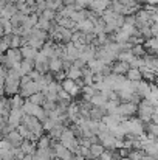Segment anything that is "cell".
Masks as SVG:
<instances>
[{
  "label": "cell",
  "instance_id": "1",
  "mask_svg": "<svg viewBox=\"0 0 158 160\" xmlns=\"http://www.w3.org/2000/svg\"><path fill=\"white\" fill-rule=\"evenodd\" d=\"M157 110V107H152L149 104L147 100H141L140 104H138V109H136V118L141 121V123H149L151 121V115Z\"/></svg>",
  "mask_w": 158,
  "mask_h": 160
},
{
  "label": "cell",
  "instance_id": "2",
  "mask_svg": "<svg viewBox=\"0 0 158 160\" xmlns=\"http://www.w3.org/2000/svg\"><path fill=\"white\" fill-rule=\"evenodd\" d=\"M37 92H41V87H39V84L34 82V81H30L26 86H22V87L19 89V95H20V98H23V100H28L31 95H34V93H37Z\"/></svg>",
  "mask_w": 158,
  "mask_h": 160
},
{
  "label": "cell",
  "instance_id": "3",
  "mask_svg": "<svg viewBox=\"0 0 158 160\" xmlns=\"http://www.w3.org/2000/svg\"><path fill=\"white\" fill-rule=\"evenodd\" d=\"M23 115H25V113H23L22 109H11V110H9V115H8V118H6V124L11 126L12 129H16V128L20 124Z\"/></svg>",
  "mask_w": 158,
  "mask_h": 160
},
{
  "label": "cell",
  "instance_id": "4",
  "mask_svg": "<svg viewBox=\"0 0 158 160\" xmlns=\"http://www.w3.org/2000/svg\"><path fill=\"white\" fill-rule=\"evenodd\" d=\"M136 109H138V106L133 103H119L116 107V115L133 117V115H136Z\"/></svg>",
  "mask_w": 158,
  "mask_h": 160
},
{
  "label": "cell",
  "instance_id": "5",
  "mask_svg": "<svg viewBox=\"0 0 158 160\" xmlns=\"http://www.w3.org/2000/svg\"><path fill=\"white\" fill-rule=\"evenodd\" d=\"M136 95L141 98V100H147L151 97V84L146 82V81H140L138 82V89H136Z\"/></svg>",
  "mask_w": 158,
  "mask_h": 160
},
{
  "label": "cell",
  "instance_id": "6",
  "mask_svg": "<svg viewBox=\"0 0 158 160\" xmlns=\"http://www.w3.org/2000/svg\"><path fill=\"white\" fill-rule=\"evenodd\" d=\"M5 138L11 143V146L12 148H19L20 145H22V142H23V138H22V135L14 129V131H11V132H8L6 135H5Z\"/></svg>",
  "mask_w": 158,
  "mask_h": 160
},
{
  "label": "cell",
  "instance_id": "7",
  "mask_svg": "<svg viewBox=\"0 0 158 160\" xmlns=\"http://www.w3.org/2000/svg\"><path fill=\"white\" fill-rule=\"evenodd\" d=\"M110 70H112V73H115V75H126L127 70H129V64L115 61V62L110 65Z\"/></svg>",
  "mask_w": 158,
  "mask_h": 160
},
{
  "label": "cell",
  "instance_id": "8",
  "mask_svg": "<svg viewBox=\"0 0 158 160\" xmlns=\"http://www.w3.org/2000/svg\"><path fill=\"white\" fill-rule=\"evenodd\" d=\"M48 72L53 73V75L62 72V61H60L59 58H51V59H48Z\"/></svg>",
  "mask_w": 158,
  "mask_h": 160
},
{
  "label": "cell",
  "instance_id": "9",
  "mask_svg": "<svg viewBox=\"0 0 158 160\" xmlns=\"http://www.w3.org/2000/svg\"><path fill=\"white\" fill-rule=\"evenodd\" d=\"M19 50H20V54H22V59H26V61H34V58L37 54V50H34L28 45H23Z\"/></svg>",
  "mask_w": 158,
  "mask_h": 160
},
{
  "label": "cell",
  "instance_id": "10",
  "mask_svg": "<svg viewBox=\"0 0 158 160\" xmlns=\"http://www.w3.org/2000/svg\"><path fill=\"white\" fill-rule=\"evenodd\" d=\"M143 154H144V156H149V157L157 159V156H158V145H157V142H152V143L146 145V146L143 148Z\"/></svg>",
  "mask_w": 158,
  "mask_h": 160
},
{
  "label": "cell",
  "instance_id": "11",
  "mask_svg": "<svg viewBox=\"0 0 158 160\" xmlns=\"http://www.w3.org/2000/svg\"><path fill=\"white\" fill-rule=\"evenodd\" d=\"M89 70H92L93 72V75L95 73H101L103 72V68H104V64L99 61V59H92V61H89L87 62V65H85Z\"/></svg>",
  "mask_w": 158,
  "mask_h": 160
},
{
  "label": "cell",
  "instance_id": "12",
  "mask_svg": "<svg viewBox=\"0 0 158 160\" xmlns=\"http://www.w3.org/2000/svg\"><path fill=\"white\" fill-rule=\"evenodd\" d=\"M19 149H20L23 154H30V156H33L34 151H36V143H33V142H30V140H23L22 145L19 146Z\"/></svg>",
  "mask_w": 158,
  "mask_h": 160
},
{
  "label": "cell",
  "instance_id": "13",
  "mask_svg": "<svg viewBox=\"0 0 158 160\" xmlns=\"http://www.w3.org/2000/svg\"><path fill=\"white\" fill-rule=\"evenodd\" d=\"M39 52L44 54L47 59H51V58H54V42L48 41L47 44H44V45H42V48H41Z\"/></svg>",
  "mask_w": 158,
  "mask_h": 160
},
{
  "label": "cell",
  "instance_id": "14",
  "mask_svg": "<svg viewBox=\"0 0 158 160\" xmlns=\"http://www.w3.org/2000/svg\"><path fill=\"white\" fill-rule=\"evenodd\" d=\"M51 148V138L48 135H41L36 142V149H48Z\"/></svg>",
  "mask_w": 158,
  "mask_h": 160
},
{
  "label": "cell",
  "instance_id": "15",
  "mask_svg": "<svg viewBox=\"0 0 158 160\" xmlns=\"http://www.w3.org/2000/svg\"><path fill=\"white\" fill-rule=\"evenodd\" d=\"M65 78L71 79V81H78L82 78V70L79 68H74V67H70L67 72H65Z\"/></svg>",
  "mask_w": 158,
  "mask_h": 160
},
{
  "label": "cell",
  "instance_id": "16",
  "mask_svg": "<svg viewBox=\"0 0 158 160\" xmlns=\"http://www.w3.org/2000/svg\"><path fill=\"white\" fill-rule=\"evenodd\" d=\"M105 103H107V98H105V97H103L99 92L90 98V104H92L93 107H101V109H103Z\"/></svg>",
  "mask_w": 158,
  "mask_h": 160
},
{
  "label": "cell",
  "instance_id": "17",
  "mask_svg": "<svg viewBox=\"0 0 158 160\" xmlns=\"http://www.w3.org/2000/svg\"><path fill=\"white\" fill-rule=\"evenodd\" d=\"M34 68V62L33 61H26V59H22L20 61V75H28L31 70Z\"/></svg>",
  "mask_w": 158,
  "mask_h": 160
},
{
  "label": "cell",
  "instance_id": "18",
  "mask_svg": "<svg viewBox=\"0 0 158 160\" xmlns=\"http://www.w3.org/2000/svg\"><path fill=\"white\" fill-rule=\"evenodd\" d=\"M124 76H126V79H129V81H135V82H138V81L143 79V78H141V73H140L138 68H129L127 73H126Z\"/></svg>",
  "mask_w": 158,
  "mask_h": 160
},
{
  "label": "cell",
  "instance_id": "19",
  "mask_svg": "<svg viewBox=\"0 0 158 160\" xmlns=\"http://www.w3.org/2000/svg\"><path fill=\"white\" fill-rule=\"evenodd\" d=\"M89 151H90V154H92V157H93V159H98L105 149L103 148V145H101V143H93V145H90V146H89Z\"/></svg>",
  "mask_w": 158,
  "mask_h": 160
},
{
  "label": "cell",
  "instance_id": "20",
  "mask_svg": "<svg viewBox=\"0 0 158 160\" xmlns=\"http://www.w3.org/2000/svg\"><path fill=\"white\" fill-rule=\"evenodd\" d=\"M28 100H30V103H33V104H36V106H42L44 101H45V95L41 93V92H37V93L31 95Z\"/></svg>",
  "mask_w": 158,
  "mask_h": 160
},
{
  "label": "cell",
  "instance_id": "21",
  "mask_svg": "<svg viewBox=\"0 0 158 160\" xmlns=\"http://www.w3.org/2000/svg\"><path fill=\"white\" fill-rule=\"evenodd\" d=\"M118 154H116V151L115 149H112V151H108V149H105L104 152L98 157V160H118Z\"/></svg>",
  "mask_w": 158,
  "mask_h": 160
},
{
  "label": "cell",
  "instance_id": "22",
  "mask_svg": "<svg viewBox=\"0 0 158 160\" xmlns=\"http://www.w3.org/2000/svg\"><path fill=\"white\" fill-rule=\"evenodd\" d=\"M9 104L11 109H20L23 104V98H20V95H14V97H9Z\"/></svg>",
  "mask_w": 158,
  "mask_h": 160
},
{
  "label": "cell",
  "instance_id": "23",
  "mask_svg": "<svg viewBox=\"0 0 158 160\" xmlns=\"http://www.w3.org/2000/svg\"><path fill=\"white\" fill-rule=\"evenodd\" d=\"M130 52H132V54H133L135 58H143V56L146 54V50H144L143 45H133Z\"/></svg>",
  "mask_w": 158,
  "mask_h": 160
},
{
  "label": "cell",
  "instance_id": "24",
  "mask_svg": "<svg viewBox=\"0 0 158 160\" xmlns=\"http://www.w3.org/2000/svg\"><path fill=\"white\" fill-rule=\"evenodd\" d=\"M39 17H42V19H45V20H48V22H54L56 12L51 11V9H45V11H42V14H41Z\"/></svg>",
  "mask_w": 158,
  "mask_h": 160
},
{
  "label": "cell",
  "instance_id": "25",
  "mask_svg": "<svg viewBox=\"0 0 158 160\" xmlns=\"http://www.w3.org/2000/svg\"><path fill=\"white\" fill-rule=\"evenodd\" d=\"M81 92H82V95H87V97H90V98L98 93V92L93 89V86H82V87H81Z\"/></svg>",
  "mask_w": 158,
  "mask_h": 160
},
{
  "label": "cell",
  "instance_id": "26",
  "mask_svg": "<svg viewBox=\"0 0 158 160\" xmlns=\"http://www.w3.org/2000/svg\"><path fill=\"white\" fill-rule=\"evenodd\" d=\"M56 124H57V123H54L53 120H50V118H48L47 121H44V123H42V129H44V132H50V131H51Z\"/></svg>",
  "mask_w": 158,
  "mask_h": 160
},
{
  "label": "cell",
  "instance_id": "27",
  "mask_svg": "<svg viewBox=\"0 0 158 160\" xmlns=\"http://www.w3.org/2000/svg\"><path fill=\"white\" fill-rule=\"evenodd\" d=\"M9 149H12V146H11V143L3 137V138H0V151H9Z\"/></svg>",
  "mask_w": 158,
  "mask_h": 160
},
{
  "label": "cell",
  "instance_id": "28",
  "mask_svg": "<svg viewBox=\"0 0 158 160\" xmlns=\"http://www.w3.org/2000/svg\"><path fill=\"white\" fill-rule=\"evenodd\" d=\"M143 156H144L143 151H130L127 157H129L130 160H141L143 159Z\"/></svg>",
  "mask_w": 158,
  "mask_h": 160
},
{
  "label": "cell",
  "instance_id": "29",
  "mask_svg": "<svg viewBox=\"0 0 158 160\" xmlns=\"http://www.w3.org/2000/svg\"><path fill=\"white\" fill-rule=\"evenodd\" d=\"M28 76H30V79H31V81H34V82H39V81H41V78H42V75H41L39 72H36L34 68L28 73Z\"/></svg>",
  "mask_w": 158,
  "mask_h": 160
},
{
  "label": "cell",
  "instance_id": "30",
  "mask_svg": "<svg viewBox=\"0 0 158 160\" xmlns=\"http://www.w3.org/2000/svg\"><path fill=\"white\" fill-rule=\"evenodd\" d=\"M85 65H87V64H85L82 59H79V58H78V59H74V61L71 62V67H74V68H79V70H82Z\"/></svg>",
  "mask_w": 158,
  "mask_h": 160
},
{
  "label": "cell",
  "instance_id": "31",
  "mask_svg": "<svg viewBox=\"0 0 158 160\" xmlns=\"http://www.w3.org/2000/svg\"><path fill=\"white\" fill-rule=\"evenodd\" d=\"M115 23H116V27H118V28H121V27L124 25V16L118 14V16L115 17Z\"/></svg>",
  "mask_w": 158,
  "mask_h": 160
},
{
  "label": "cell",
  "instance_id": "32",
  "mask_svg": "<svg viewBox=\"0 0 158 160\" xmlns=\"http://www.w3.org/2000/svg\"><path fill=\"white\" fill-rule=\"evenodd\" d=\"M30 81H31V79H30V76H28V75H23V76H20L19 84H20V87H22V86H26Z\"/></svg>",
  "mask_w": 158,
  "mask_h": 160
},
{
  "label": "cell",
  "instance_id": "33",
  "mask_svg": "<svg viewBox=\"0 0 158 160\" xmlns=\"http://www.w3.org/2000/svg\"><path fill=\"white\" fill-rule=\"evenodd\" d=\"M151 123H154V124H158V112L155 110L152 115H151Z\"/></svg>",
  "mask_w": 158,
  "mask_h": 160
},
{
  "label": "cell",
  "instance_id": "34",
  "mask_svg": "<svg viewBox=\"0 0 158 160\" xmlns=\"http://www.w3.org/2000/svg\"><path fill=\"white\" fill-rule=\"evenodd\" d=\"M141 2H144L146 5H154V6L158 3V0H141Z\"/></svg>",
  "mask_w": 158,
  "mask_h": 160
},
{
  "label": "cell",
  "instance_id": "35",
  "mask_svg": "<svg viewBox=\"0 0 158 160\" xmlns=\"http://www.w3.org/2000/svg\"><path fill=\"white\" fill-rule=\"evenodd\" d=\"M22 160H33V156H30V154H25Z\"/></svg>",
  "mask_w": 158,
  "mask_h": 160
},
{
  "label": "cell",
  "instance_id": "36",
  "mask_svg": "<svg viewBox=\"0 0 158 160\" xmlns=\"http://www.w3.org/2000/svg\"><path fill=\"white\" fill-rule=\"evenodd\" d=\"M141 160H157V159H154V157H149V156H143V159Z\"/></svg>",
  "mask_w": 158,
  "mask_h": 160
},
{
  "label": "cell",
  "instance_id": "37",
  "mask_svg": "<svg viewBox=\"0 0 158 160\" xmlns=\"http://www.w3.org/2000/svg\"><path fill=\"white\" fill-rule=\"evenodd\" d=\"M0 132H2V129H0Z\"/></svg>",
  "mask_w": 158,
  "mask_h": 160
}]
</instances>
